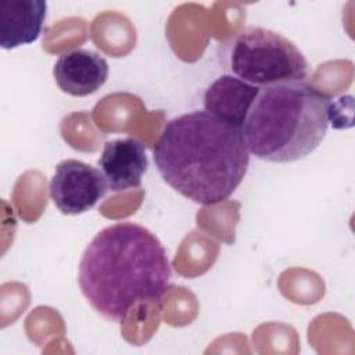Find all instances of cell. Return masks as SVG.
I'll use <instances>...</instances> for the list:
<instances>
[{
    "mask_svg": "<svg viewBox=\"0 0 355 355\" xmlns=\"http://www.w3.org/2000/svg\"><path fill=\"white\" fill-rule=\"evenodd\" d=\"M259 89L233 75H222L205 90L204 108L216 118L241 129Z\"/></svg>",
    "mask_w": 355,
    "mask_h": 355,
    "instance_id": "cell-9",
    "label": "cell"
},
{
    "mask_svg": "<svg viewBox=\"0 0 355 355\" xmlns=\"http://www.w3.org/2000/svg\"><path fill=\"white\" fill-rule=\"evenodd\" d=\"M47 15L43 0H8L0 3V46L17 49L36 42Z\"/></svg>",
    "mask_w": 355,
    "mask_h": 355,
    "instance_id": "cell-8",
    "label": "cell"
},
{
    "mask_svg": "<svg viewBox=\"0 0 355 355\" xmlns=\"http://www.w3.org/2000/svg\"><path fill=\"white\" fill-rule=\"evenodd\" d=\"M226 61L233 76L257 87L305 82L309 64L302 51L282 33L248 26L232 39Z\"/></svg>",
    "mask_w": 355,
    "mask_h": 355,
    "instance_id": "cell-4",
    "label": "cell"
},
{
    "mask_svg": "<svg viewBox=\"0 0 355 355\" xmlns=\"http://www.w3.org/2000/svg\"><path fill=\"white\" fill-rule=\"evenodd\" d=\"M333 118L330 98L306 82L259 89L241 132L250 154L268 162H294L323 141Z\"/></svg>",
    "mask_w": 355,
    "mask_h": 355,
    "instance_id": "cell-3",
    "label": "cell"
},
{
    "mask_svg": "<svg viewBox=\"0 0 355 355\" xmlns=\"http://www.w3.org/2000/svg\"><path fill=\"white\" fill-rule=\"evenodd\" d=\"M108 62L96 51L76 49L61 54L53 68V75L61 92L85 97L97 92L108 78Z\"/></svg>",
    "mask_w": 355,
    "mask_h": 355,
    "instance_id": "cell-7",
    "label": "cell"
},
{
    "mask_svg": "<svg viewBox=\"0 0 355 355\" xmlns=\"http://www.w3.org/2000/svg\"><path fill=\"white\" fill-rule=\"evenodd\" d=\"M171 265L158 237L133 222L100 230L87 244L78 283L105 320L122 323L139 304H158L169 290Z\"/></svg>",
    "mask_w": 355,
    "mask_h": 355,
    "instance_id": "cell-1",
    "label": "cell"
},
{
    "mask_svg": "<svg viewBox=\"0 0 355 355\" xmlns=\"http://www.w3.org/2000/svg\"><path fill=\"white\" fill-rule=\"evenodd\" d=\"M98 166L108 190L119 193L141 186V178L147 171L148 159L144 146L133 137H126L104 144Z\"/></svg>",
    "mask_w": 355,
    "mask_h": 355,
    "instance_id": "cell-6",
    "label": "cell"
},
{
    "mask_svg": "<svg viewBox=\"0 0 355 355\" xmlns=\"http://www.w3.org/2000/svg\"><path fill=\"white\" fill-rule=\"evenodd\" d=\"M108 186L100 169L79 161L64 159L50 180V198L64 215H79L92 209L107 193Z\"/></svg>",
    "mask_w": 355,
    "mask_h": 355,
    "instance_id": "cell-5",
    "label": "cell"
},
{
    "mask_svg": "<svg viewBox=\"0 0 355 355\" xmlns=\"http://www.w3.org/2000/svg\"><path fill=\"white\" fill-rule=\"evenodd\" d=\"M153 151L162 179L201 205L227 200L250 164L241 129L207 111L186 112L168 121Z\"/></svg>",
    "mask_w": 355,
    "mask_h": 355,
    "instance_id": "cell-2",
    "label": "cell"
}]
</instances>
